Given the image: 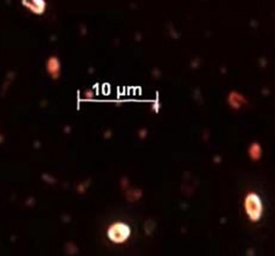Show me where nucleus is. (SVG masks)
Here are the masks:
<instances>
[{
    "instance_id": "nucleus-1",
    "label": "nucleus",
    "mask_w": 275,
    "mask_h": 256,
    "mask_svg": "<svg viewBox=\"0 0 275 256\" xmlns=\"http://www.w3.org/2000/svg\"><path fill=\"white\" fill-rule=\"evenodd\" d=\"M246 215L253 222H257L261 219L264 213V205L261 198L254 192H251L246 196L244 201Z\"/></svg>"
},
{
    "instance_id": "nucleus-2",
    "label": "nucleus",
    "mask_w": 275,
    "mask_h": 256,
    "mask_svg": "<svg viewBox=\"0 0 275 256\" xmlns=\"http://www.w3.org/2000/svg\"><path fill=\"white\" fill-rule=\"evenodd\" d=\"M131 227L123 222H116L107 231L108 238L115 244H122L131 236Z\"/></svg>"
},
{
    "instance_id": "nucleus-3",
    "label": "nucleus",
    "mask_w": 275,
    "mask_h": 256,
    "mask_svg": "<svg viewBox=\"0 0 275 256\" xmlns=\"http://www.w3.org/2000/svg\"><path fill=\"white\" fill-rule=\"evenodd\" d=\"M228 103L234 109H239L246 103L244 97L238 92H232L228 96Z\"/></svg>"
},
{
    "instance_id": "nucleus-4",
    "label": "nucleus",
    "mask_w": 275,
    "mask_h": 256,
    "mask_svg": "<svg viewBox=\"0 0 275 256\" xmlns=\"http://www.w3.org/2000/svg\"><path fill=\"white\" fill-rule=\"evenodd\" d=\"M23 2L35 13H42L45 9V2L43 0H24Z\"/></svg>"
},
{
    "instance_id": "nucleus-5",
    "label": "nucleus",
    "mask_w": 275,
    "mask_h": 256,
    "mask_svg": "<svg viewBox=\"0 0 275 256\" xmlns=\"http://www.w3.org/2000/svg\"><path fill=\"white\" fill-rule=\"evenodd\" d=\"M249 155H250V158L252 160H255L258 161L261 159L262 157V147L261 145L257 143L251 144V146L249 147Z\"/></svg>"
},
{
    "instance_id": "nucleus-6",
    "label": "nucleus",
    "mask_w": 275,
    "mask_h": 256,
    "mask_svg": "<svg viewBox=\"0 0 275 256\" xmlns=\"http://www.w3.org/2000/svg\"><path fill=\"white\" fill-rule=\"evenodd\" d=\"M49 71L51 72L52 74L57 77L59 75V72H60V62L56 59V58H53L50 60L49 62Z\"/></svg>"
}]
</instances>
